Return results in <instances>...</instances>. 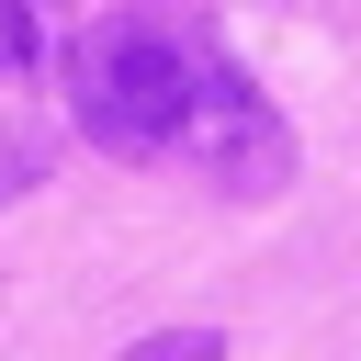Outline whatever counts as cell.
Segmentation results:
<instances>
[{"label":"cell","mask_w":361,"mask_h":361,"mask_svg":"<svg viewBox=\"0 0 361 361\" xmlns=\"http://www.w3.org/2000/svg\"><path fill=\"white\" fill-rule=\"evenodd\" d=\"M56 79H68L79 135L124 169H192L237 203H271L293 180V124L226 56V34L180 0H124V11L79 23Z\"/></svg>","instance_id":"cell-1"},{"label":"cell","mask_w":361,"mask_h":361,"mask_svg":"<svg viewBox=\"0 0 361 361\" xmlns=\"http://www.w3.org/2000/svg\"><path fill=\"white\" fill-rule=\"evenodd\" d=\"M79 45V0H0V68L34 79V68H68Z\"/></svg>","instance_id":"cell-2"},{"label":"cell","mask_w":361,"mask_h":361,"mask_svg":"<svg viewBox=\"0 0 361 361\" xmlns=\"http://www.w3.org/2000/svg\"><path fill=\"white\" fill-rule=\"evenodd\" d=\"M113 361H226V338H214V327H158V338H135V350H113Z\"/></svg>","instance_id":"cell-3"},{"label":"cell","mask_w":361,"mask_h":361,"mask_svg":"<svg viewBox=\"0 0 361 361\" xmlns=\"http://www.w3.org/2000/svg\"><path fill=\"white\" fill-rule=\"evenodd\" d=\"M34 169H45V147H34V135H11V124H0V203H11V192H34Z\"/></svg>","instance_id":"cell-4"},{"label":"cell","mask_w":361,"mask_h":361,"mask_svg":"<svg viewBox=\"0 0 361 361\" xmlns=\"http://www.w3.org/2000/svg\"><path fill=\"white\" fill-rule=\"evenodd\" d=\"M0 79H11V68H0Z\"/></svg>","instance_id":"cell-5"}]
</instances>
